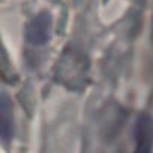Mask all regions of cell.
Wrapping results in <instances>:
<instances>
[{
    "label": "cell",
    "mask_w": 153,
    "mask_h": 153,
    "mask_svg": "<svg viewBox=\"0 0 153 153\" xmlns=\"http://www.w3.org/2000/svg\"><path fill=\"white\" fill-rule=\"evenodd\" d=\"M87 69L89 66L83 56H78L76 53L66 54L59 65L57 80L69 89H80L86 84Z\"/></svg>",
    "instance_id": "obj_1"
},
{
    "label": "cell",
    "mask_w": 153,
    "mask_h": 153,
    "mask_svg": "<svg viewBox=\"0 0 153 153\" xmlns=\"http://www.w3.org/2000/svg\"><path fill=\"white\" fill-rule=\"evenodd\" d=\"M51 32V15L48 12H41L38 14L26 29V38L29 42L35 45H44Z\"/></svg>",
    "instance_id": "obj_2"
},
{
    "label": "cell",
    "mask_w": 153,
    "mask_h": 153,
    "mask_svg": "<svg viewBox=\"0 0 153 153\" xmlns=\"http://www.w3.org/2000/svg\"><path fill=\"white\" fill-rule=\"evenodd\" d=\"M135 141L134 153L153 152V120L147 114H141L135 125Z\"/></svg>",
    "instance_id": "obj_3"
},
{
    "label": "cell",
    "mask_w": 153,
    "mask_h": 153,
    "mask_svg": "<svg viewBox=\"0 0 153 153\" xmlns=\"http://www.w3.org/2000/svg\"><path fill=\"white\" fill-rule=\"evenodd\" d=\"M0 126H2V140L5 143L9 141L14 132V120H12V104L6 95H2L0 101Z\"/></svg>",
    "instance_id": "obj_4"
}]
</instances>
